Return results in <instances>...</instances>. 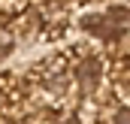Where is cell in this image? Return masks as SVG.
<instances>
[{"label": "cell", "mask_w": 130, "mask_h": 124, "mask_svg": "<svg viewBox=\"0 0 130 124\" xmlns=\"http://www.w3.org/2000/svg\"><path fill=\"white\" fill-rule=\"evenodd\" d=\"M115 124H130V106H121L115 112Z\"/></svg>", "instance_id": "cell-1"}]
</instances>
